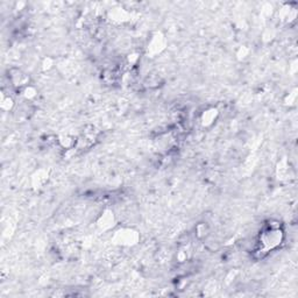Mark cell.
<instances>
[{"mask_svg": "<svg viewBox=\"0 0 298 298\" xmlns=\"http://www.w3.org/2000/svg\"><path fill=\"white\" fill-rule=\"evenodd\" d=\"M10 78L13 86H18V88H27V81L29 78L27 75L21 73L20 70H11Z\"/></svg>", "mask_w": 298, "mask_h": 298, "instance_id": "2", "label": "cell"}, {"mask_svg": "<svg viewBox=\"0 0 298 298\" xmlns=\"http://www.w3.org/2000/svg\"><path fill=\"white\" fill-rule=\"evenodd\" d=\"M282 241V231L280 228L269 227L262 233L260 236V243H262V247L266 251H270L273 248L277 247Z\"/></svg>", "mask_w": 298, "mask_h": 298, "instance_id": "1", "label": "cell"}]
</instances>
